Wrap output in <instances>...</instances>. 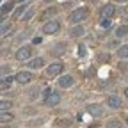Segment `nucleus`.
<instances>
[{"instance_id":"12","label":"nucleus","mask_w":128,"mask_h":128,"mask_svg":"<svg viewBox=\"0 0 128 128\" xmlns=\"http://www.w3.org/2000/svg\"><path fill=\"white\" fill-rule=\"evenodd\" d=\"M12 76H2V78H0V91H6V89H9L11 87V84H12Z\"/></svg>"},{"instance_id":"31","label":"nucleus","mask_w":128,"mask_h":128,"mask_svg":"<svg viewBox=\"0 0 128 128\" xmlns=\"http://www.w3.org/2000/svg\"><path fill=\"white\" fill-rule=\"evenodd\" d=\"M126 124H128V118H126Z\"/></svg>"},{"instance_id":"23","label":"nucleus","mask_w":128,"mask_h":128,"mask_svg":"<svg viewBox=\"0 0 128 128\" xmlns=\"http://www.w3.org/2000/svg\"><path fill=\"white\" fill-rule=\"evenodd\" d=\"M11 30V25L9 23H4V25H0V36H4L6 32H9Z\"/></svg>"},{"instance_id":"2","label":"nucleus","mask_w":128,"mask_h":128,"mask_svg":"<svg viewBox=\"0 0 128 128\" xmlns=\"http://www.w3.org/2000/svg\"><path fill=\"white\" fill-rule=\"evenodd\" d=\"M62 71H64V64H60V62H54V64H50V66H48L46 75L50 76V78H54V76L60 75Z\"/></svg>"},{"instance_id":"18","label":"nucleus","mask_w":128,"mask_h":128,"mask_svg":"<svg viewBox=\"0 0 128 128\" xmlns=\"http://www.w3.org/2000/svg\"><path fill=\"white\" fill-rule=\"evenodd\" d=\"M12 107V103L9 102V100H2L0 102V112H6V110H9Z\"/></svg>"},{"instance_id":"9","label":"nucleus","mask_w":128,"mask_h":128,"mask_svg":"<svg viewBox=\"0 0 128 128\" xmlns=\"http://www.w3.org/2000/svg\"><path fill=\"white\" fill-rule=\"evenodd\" d=\"M30 54H32L30 46H22L20 50L16 52V59H18V60H28L30 59Z\"/></svg>"},{"instance_id":"28","label":"nucleus","mask_w":128,"mask_h":128,"mask_svg":"<svg viewBox=\"0 0 128 128\" xmlns=\"http://www.w3.org/2000/svg\"><path fill=\"white\" fill-rule=\"evenodd\" d=\"M124 96H126V98H128V87L124 89Z\"/></svg>"},{"instance_id":"24","label":"nucleus","mask_w":128,"mask_h":128,"mask_svg":"<svg viewBox=\"0 0 128 128\" xmlns=\"http://www.w3.org/2000/svg\"><path fill=\"white\" fill-rule=\"evenodd\" d=\"M110 25H112V20H110V18H103V20H102V27H103V28H108Z\"/></svg>"},{"instance_id":"15","label":"nucleus","mask_w":128,"mask_h":128,"mask_svg":"<svg viewBox=\"0 0 128 128\" xmlns=\"http://www.w3.org/2000/svg\"><path fill=\"white\" fill-rule=\"evenodd\" d=\"M27 7H28L27 4H22V6H20L18 9H16V11L12 12V20H18V18H20V16H22V14L25 12V9H27Z\"/></svg>"},{"instance_id":"30","label":"nucleus","mask_w":128,"mask_h":128,"mask_svg":"<svg viewBox=\"0 0 128 128\" xmlns=\"http://www.w3.org/2000/svg\"><path fill=\"white\" fill-rule=\"evenodd\" d=\"M118 2H124V0H118Z\"/></svg>"},{"instance_id":"16","label":"nucleus","mask_w":128,"mask_h":128,"mask_svg":"<svg viewBox=\"0 0 128 128\" xmlns=\"http://www.w3.org/2000/svg\"><path fill=\"white\" fill-rule=\"evenodd\" d=\"M128 34V25H121V27H118V30H116V38H124Z\"/></svg>"},{"instance_id":"6","label":"nucleus","mask_w":128,"mask_h":128,"mask_svg":"<svg viewBox=\"0 0 128 128\" xmlns=\"http://www.w3.org/2000/svg\"><path fill=\"white\" fill-rule=\"evenodd\" d=\"M32 78H34V76H32L30 71H20L18 75L14 76V80H16L18 84H30V82H32Z\"/></svg>"},{"instance_id":"32","label":"nucleus","mask_w":128,"mask_h":128,"mask_svg":"<svg viewBox=\"0 0 128 128\" xmlns=\"http://www.w3.org/2000/svg\"><path fill=\"white\" fill-rule=\"evenodd\" d=\"M0 46H2V41H0Z\"/></svg>"},{"instance_id":"13","label":"nucleus","mask_w":128,"mask_h":128,"mask_svg":"<svg viewBox=\"0 0 128 128\" xmlns=\"http://www.w3.org/2000/svg\"><path fill=\"white\" fill-rule=\"evenodd\" d=\"M12 121H14V114H11L9 110L0 112V123H2V124H6V123H12Z\"/></svg>"},{"instance_id":"33","label":"nucleus","mask_w":128,"mask_h":128,"mask_svg":"<svg viewBox=\"0 0 128 128\" xmlns=\"http://www.w3.org/2000/svg\"><path fill=\"white\" fill-rule=\"evenodd\" d=\"M46 2H50V0H46Z\"/></svg>"},{"instance_id":"8","label":"nucleus","mask_w":128,"mask_h":128,"mask_svg":"<svg viewBox=\"0 0 128 128\" xmlns=\"http://www.w3.org/2000/svg\"><path fill=\"white\" fill-rule=\"evenodd\" d=\"M57 84H59V87H62V89H68V87H71V86L75 84V78H73L71 75H64V76H60V78L57 80Z\"/></svg>"},{"instance_id":"7","label":"nucleus","mask_w":128,"mask_h":128,"mask_svg":"<svg viewBox=\"0 0 128 128\" xmlns=\"http://www.w3.org/2000/svg\"><path fill=\"white\" fill-rule=\"evenodd\" d=\"M107 107H108V108H121V107H123L121 98H119V96H116V94L107 96Z\"/></svg>"},{"instance_id":"20","label":"nucleus","mask_w":128,"mask_h":128,"mask_svg":"<svg viewBox=\"0 0 128 128\" xmlns=\"http://www.w3.org/2000/svg\"><path fill=\"white\" fill-rule=\"evenodd\" d=\"M118 54H119V57H121V59L128 57V44H123L119 50H118Z\"/></svg>"},{"instance_id":"5","label":"nucleus","mask_w":128,"mask_h":128,"mask_svg":"<svg viewBox=\"0 0 128 128\" xmlns=\"http://www.w3.org/2000/svg\"><path fill=\"white\" fill-rule=\"evenodd\" d=\"M44 103H46L48 107H57V105L60 103V94L52 91V92H50V94H48L46 98H44Z\"/></svg>"},{"instance_id":"26","label":"nucleus","mask_w":128,"mask_h":128,"mask_svg":"<svg viewBox=\"0 0 128 128\" xmlns=\"http://www.w3.org/2000/svg\"><path fill=\"white\" fill-rule=\"evenodd\" d=\"M6 18H7V14H4V12H0V23H2V22H4Z\"/></svg>"},{"instance_id":"14","label":"nucleus","mask_w":128,"mask_h":128,"mask_svg":"<svg viewBox=\"0 0 128 128\" xmlns=\"http://www.w3.org/2000/svg\"><path fill=\"white\" fill-rule=\"evenodd\" d=\"M84 32H86V30H84L82 25H75V27L70 30V36H71V38H80V36H84Z\"/></svg>"},{"instance_id":"21","label":"nucleus","mask_w":128,"mask_h":128,"mask_svg":"<svg viewBox=\"0 0 128 128\" xmlns=\"http://www.w3.org/2000/svg\"><path fill=\"white\" fill-rule=\"evenodd\" d=\"M34 11H36L34 7H30V9H28V11H27V12L22 16V20H23V22H28V20L32 18V16H34Z\"/></svg>"},{"instance_id":"4","label":"nucleus","mask_w":128,"mask_h":128,"mask_svg":"<svg viewBox=\"0 0 128 128\" xmlns=\"http://www.w3.org/2000/svg\"><path fill=\"white\" fill-rule=\"evenodd\" d=\"M59 28H60V23L57 20H52V22H48V23L43 25V32H44V34H55Z\"/></svg>"},{"instance_id":"29","label":"nucleus","mask_w":128,"mask_h":128,"mask_svg":"<svg viewBox=\"0 0 128 128\" xmlns=\"http://www.w3.org/2000/svg\"><path fill=\"white\" fill-rule=\"evenodd\" d=\"M18 2H25V0H18Z\"/></svg>"},{"instance_id":"27","label":"nucleus","mask_w":128,"mask_h":128,"mask_svg":"<svg viewBox=\"0 0 128 128\" xmlns=\"http://www.w3.org/2000/svg\"><path fill=\"white\" fill-rule=\"evenodd\" d=\"M59 124H70L68 119H59Z\"/></svg>"},{"instance_id":"25","label":"nucleus","mask_w":128,"mask_h":128,"mask_svg":"<svg viewBox=\"0 0 128 128\" xmlns=\"http://www.w3.org/2000/svg\"><path fill=\"white\" fill-rule=\"evenodd\" d=\"M11 70H9V66L6 68V66H2V68H0V73H9Z\"/></svg>"},{"instance_id":"3","label":"nucleus","mask_w":128,"mask_h":128,"mask_svg":"<svg viewBox=\"0 0 128 128\" xmlns=\"http://www.w3.org/2000/svg\"><path fill=\"white\" fill-rule=\"evenodd\" d=\"M86 110L89 112L91 116H94V118H102L103 112H105V108H103L102 105H98V103H91V105H87Z\"/></svg>"},{"instance_id":"17","label":"nucleus","mask_w":128,"mask_h":128,"mask_svg":"<svg viewBox=\"0 0 128 128\" xmlns=\"http://www.w3.org/2000/svg\"><path fill=\"white\" fill-rule=\"evenodd\" d=\"M121 126H123L121 119H110V121H107V128H121Z\"/></svg>"},{"instance_id":"11","label":"nucleus","mask_w":128,"mask_h":128,"mask_svg":"<svg viewBox=\"0 0 128 128\" xmlns=\"http://www.w3.org/2000/svg\"><path fill=\"white\" fill-rule=\"evenodd\" d=\"M100 12H102L103 18H112V16H114V12H116V7L112 6V4H107V6H103V7L100 9Z\"/></svg>"},{"instance_id":"10","label":"nucleus","mask_w":128,"mask_h":128,"mask_svg":"<svg viewBox=\"0 0 128 128\" xmlns=\"http://www.w3.org/2000/svg\"><path fill=\"white\" fill-rule=\"evenodd\" d=\"M43 64H44V59L43 57H36V59H28L27 60V66L30 70H41Z\"/></svg>"},{"instance_id":"1","label":"nucleus","mask_w":128,"mask_h":128,"mask_svg":"<svg viewBox=\"0 0 128 128\" xmlns=\"http://www.w3.org/2000/svg\"><path fill=\"white\" fill-rule=\"evenodd\" d=\"M87 16H89V9H87V7H78V9H75V11L70 14V22H71L73 25H78L80 22H84Z\"/></svg>"},{"instance_id":"19","label":"nucleus","mask_w":128,"mask_h":128,"mask_svg":"<svg viewBox=\"0 0 128 128\" xmlns=\"http://www.w3.org/2000/svg\"><path fill=\"white\" fill-rule=\"evenodd\" d=\"M27 96H28L30 100H34V98H38V96H39V87H32V89L28 91V94H27Z\"/></svg>"},{"instance_id":"22","label":"nucleus","mask_w":128,"mask_h":128,"mask_svg":"<svg viewBox=\"0 0 128 128\" xmlns=\"http://www.w3.org/2000/svg\"><path fill=\"white\" fill-rule=\"evenodd\" d=\"M11 11H12V4H11V2H9V4H4L2 9H0V12H4V14H9Z\"/></svg>"}]
</instances>
